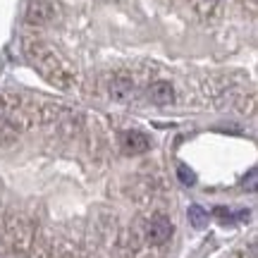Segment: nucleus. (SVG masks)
I'll return each mask as SVG.
<instances>
[{
	"label": "nucleus",
	"mask_w": 258,
	"mask_h": 258,
	"mask_svg": "<svg viewBox=\"0 0 258 258\" xmlns=\"http://www.w3.org/2000/svg\"><path fill=\"white\" fill-rule=\"evenodd\" d=\"M172 232H175L172 220L165 218V215H156L146 225V239H148V244H165L172 237Z\"/></svg>",
	"instance_id": "1"
},
{
	"label": "nucleus",
	"mask_w": 258,
	"mask_h": 258,
	"mask_svg": "<svg viewBox=\"0 0 258 258\" xmlns=\"http://www.w3.org/2000/svg\"><path fill=\"white\" fill-rule=\"evenodd\" d=\"M122 148H124V153L139 156V153H146L151 148V139L144 132H139V129H127L122 134Z\"/></svg>",
	"instance_id": "2"
},
{
	"label": "nucleus",
	"mask_w": 258,
	"mask_h": 258,
	"mask_svg": "<svg viewBox=\"0 0 258 258\" xmlns=\"http://www.w3.org/2000/svg\"><path fill=\"white\" fill-rule=\"evenodd\" d=\"M53 17H55V8H53V3H48V0H36V3H31L27 10L29 24H46V22H50Z\"/></svg>",
	"instance_id": "3"
},
{
	"label": "nucleus",
	"mask_w": 258,
	"mask_h": 258,
	"mask_svg": "<svg viewBox=\"0 0 258 258\" xmlns=\"http://www.w3.org/2000/svg\"><path fill=\"white\" fill-rule=\"evenodd\" d=\"M148 98L156 105H170L175 101V89L170 82H153L148 86Z\"/></svg>",
	"instance_id": "4"
},
{
	"label": "nucleus",
	"mask_w": 258,
	"mask_h": 258,
	"mask_svg": "<svg viewBox=\"0 0 258 258\" xmlns=\"http://www.w3.org/2000/svg\"><path fill=\"white\" fill-rule=\"evenodd\" d=\"M110 96L115 101H129V98L134 96V82L127 79V77H117V79L110 84Z\"/></svg>",
	"instance_id": "5"
},
{
	"label": "nucleus",
	"mask_w": 258,
	"mask_h": 258,
	"mask_svg": "<svg viewBox=\"0 0 258 258\" xmlns=\"http://www.w3.org/2000/svg\"><path fill=\"white\" fill-rule=\"evenodd\" d=\"M186 215H189V225L191 227H196V230H203L206 225H208V213L203 211L201 206H189V211H186Z\"/></svg>",
	"instance_id": "6"
},
{
	"label": "nucleus",
	"mask_w": 258,
	"mask_h": 258,
	"mask_svg": "<svg viewBox=\"0 0 258 258\" xmlns=\"http://www.w3.org/2000/svg\"><path fill=\"white\" fill-rule=\"evenodd\" d=\"M177 177H179V182H182L184 186L196 184V175H194V170L189 165H184V163H182V165H177Z\"/></svg>",
	"instance_id": "7"
},
{
	"label": "nucleus",
	"mask_w": 258,
	"mask_h": 258,
	"mask_svg": "<svg viewBox=\"0 0 258 258\" xmlns=\"http://www.w3.org/2000/svg\"><path fill=\"white\" fill-rule=\"evenodd\" d=\"M244 186H246V189H251V191L256 189V170H251V172H249V179H244Z\"/></svg>",
	"instance_id": "8"
}]
</instances>
